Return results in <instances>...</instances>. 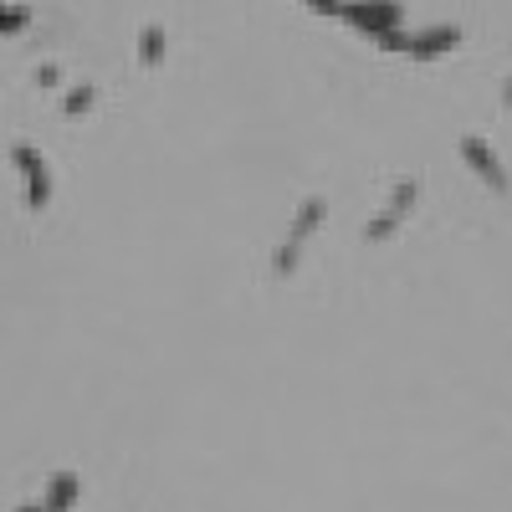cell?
<instances>
[{"label": "cell", "mask_w": 512, "mask_h": 512, "mask_svg": "<svg viewBox=\"0 0 512 512\" xmlns=\"http://www.w3.org/2000/svg\"><path fill=\"white\" fill-rule=\"evenodd\" d=\"M461 159L472 164L482 180H487V190L507 195V169L497 164V154H492V144H487V139H461Z\"/></svg>", "instance_id": "cell-3"}, {"label": "cell", "mask_w": 512, "mask_h": 512, "mask_svg": "<svg viewBox=\"0 0 512 512\" xmlns=\"http://www.w3.org/2000/svg\"><path fill=\"white\" fill-rule=\"evenodd\" d=\"M451 47H461V26H436V31H415L410 36V57H441V52H451Z\"/></svg>", "instance_id": "cell-5"}, {"label": "cell", "mask_w": 512, "mask_h": 512, "mask_svg": "<svg viewBox=\"0 0 512 512\" xmlns=\"http://www.w3.org/2000/svg\"><path fill=\"white\" fill-rule=\"evenodd\" d=\"M139 57H144V67H159V62H164V26H144Z\"/></svg>", "instance_id": "cell-8"}, {"label": "cell", "mask_w": 512, "mask_h": 512, "mask_svg": "<svg viewBox=\"0 0 512 512\" xmlns=\"http://www.w3.org/2000/svg\"><path fill=\"white\" fill-rule=\"evenodd\" d=\"M338 21L379 36V31L405 26V11H400V0H344V6H338Z\"/></svg>", "instance_id": "cell-1"}, {"label": "cell", "mask_w": 512, "mask_h": 512, "mask_svg": "<svg viewBox=\"0 0 512 512\" xmlns=\"http://www.w3.org/2000/svg\"><path fill=\"white\" fill-rule=\"evenodd\" d=\"M313 11H323V16H338V6H344V0H308Z\"/></svg>", "instance_id": "cell-11"}, {"label": "cell", "mask_w": 512, "mask_h": 512, "mask_svg": "<svg viewBox=\"0 0 512 512\" xmlns=\"http://www.w3.org/2000/svg\"><path fill=\"white\" fill-rule=\"evenodd\" d=\"M11 159H16V169H26V200H31V210H47V200H52V169H47V159H41L31 144H16Z\"/></svg>", "instance_id": "cell-2"}, {"label": "cell", "mask_w": 512, "mask_h": 512, "mask_svg": "<svg viewBox=\"0 0 512 512\" xmlns=\"http://www.w3.org/2000/svg\"><path fill=\"white\" fill-rule=\"evenodd\" d=\"M62 108H67V113H72V118H77V113H88V108H93V88H72V93H67V103H62Z\"/></svg>", "instance_id": "cell-9"}, {"label": "cell", "mask_w": 512, "mask_h": 512, "mask_svg": "<svg viewBox=\"0 0 512 512\" xmlns=\"http://www.w3.org/2000/svg\"><path fill=\"white\" fill-rule=\"evenodd\" d=\"M502 98H507V108H512V77H507V88H502Z\"/></svg>", "instance_id": "cell-12"}, {"label": "cell", "mask_w": 512, "mask_h": 512, "mask_svg": "<svg viewBox=\"0 0 512 512\" xmlns=\"http://www.w3.org/2000/svg\"><path fill=\"white\" fill-rule=\"evenodd\" d=\"M26 21H31L26 11H6V6H0V31H21Z\"/></svg>", "instance_id": "cell-10"}, {"label": "cell", "mask_w": 512, "mask_h": 512, "mask_svg": "<svg viewBox=\"0 0 512 512\" xmlns=\"http://www.w3.org/2000/svg\"><path fill=\"white\" fill-rule=\"evenodd\" d=\"M323 216H328V200L323 195H313L303 210H297V221H292V236H287V246H297V251H303V241L323 226Z\"/></svg>", "instance_id": "cell-6"}, {"label": "cell", "mask_w": 512, "mask_h": 512, "mask_svg": "<svg viewBox=\"0 0 512 512\" xmlns=\"http://www.w3.org/2000/svg\"><path fill=\"white\" fill-rule=\"evenodd\" d=\"M26 512H47V507H26Z\"/></svg>", "instance_id": "cell-13"}, {"label": "cell", "mask_w": 512, "mask_h": 512, "mask_svg": "<svg viewBox=\"0 0 512 512\" xmlns=\"http://www.w3.org/2000/svg\"><path fill=\"white\" fill-rule=\"evenodd\" d=\"M420 200V185L415 180H400L395 185V205L384 210V216H374V226H369V241H384V236H395L400 231V221H405V210Z\"/></svg>", "instance_id": "cell-4"}, {"label": "cell", "mask_w": 512, "mask_h": 512, "mask_svg": "<svg viewBox=\"0 0 512 512\" xmlns=\"http://www.w3.org/2000/svg\"><path fill=\"white\" fill-rule=\"evenodd\" d=\"M72 502H77V472H62L47 492V512H67Z\"/></svg>", "instance_id": "cell-7"}]
</instances>
